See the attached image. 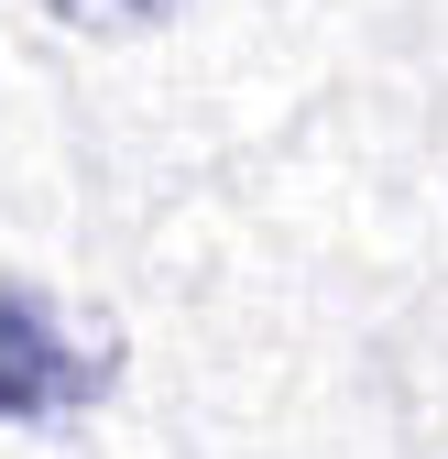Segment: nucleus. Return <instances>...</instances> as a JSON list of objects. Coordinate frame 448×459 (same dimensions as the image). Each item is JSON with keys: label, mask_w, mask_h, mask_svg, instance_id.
Masks as SVG:
<instances>
[{"label": "nucleus", "mask_w": 448, "mask_h": 459, "mask_svg": "<svg viewBox=\"0 0 448 459\" xmlns=\"http://www.w3.org/2000/svg\"><path fill=\"white\" fill-rule=\"evenodd\" d=\"M109 383V351H77L22 273H0V416H66Z\"/></svg>", "instance_id": "obj_1"}, {"label": "nucleus", "mask_w": 448, "mask_h": 459, "mask_svg": "<svg viewBox=\"0 0 448 459\" xmlns=\"http://www.w3.org/2000/svg\"><path fill=\"white\" fill-rule=\"evenodd\" d=\"M66 22H88V33H142V22H164L176 0H55Z\"/></svg>", "instance_id": "obj_2"}]
</instances>
